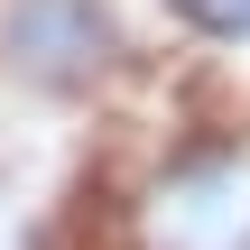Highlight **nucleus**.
Wrapping results in <instances>:
<instances>
[{"mask_svg": "<svg viewBox=\"0 0 250 250\" xmlns=\"http://www.w3.org/2000/svg\"><path fill=\"white\" fill-rule=\"evenodd\" d=\"M139 250H250V130H213L176 158L130 204Z\"/></svg>", "mask_w": 250, "mask_h": 250, "instance_id": "f257e3e1", "label": "nucleus"}, {"mask_svg": "<svg viewBox=\"0 0 250 250\" xmlns=\"http://www.w3.org/2000/svg\"><path fill=\"white\" fill-rule=\"evenodd\" d=\"M0 65L28 83H83L111 65L102 0H0Z\"/></svg>", "mask_w": 250, "mask_h": 250, "instance_id": "f03ea898", "label": "nucleus"}, {"mask_svg": "<svg viewBox=\"0 0 250 250\" xmlns=\"http://www.w3.org/2000/svg\"><path fill=\"white\" fill-rule=\"evenodd\" d=\"M167 9L213 46H250V0H167Z\"/></svg>", "mask_w": 250, "mask_h": 250, "instance_id": "7ed1b4c3", "label": "nucleus"}]
</instances>
